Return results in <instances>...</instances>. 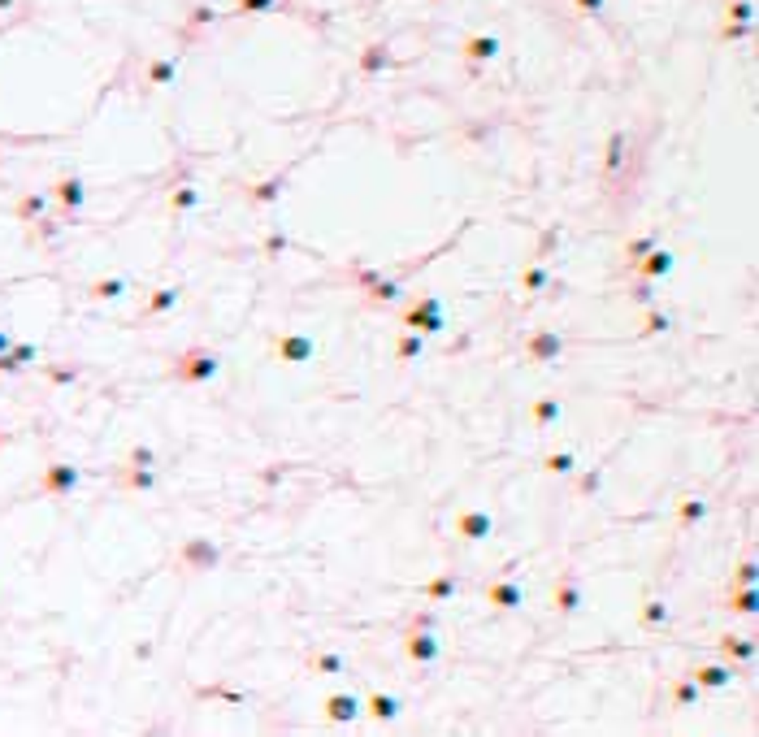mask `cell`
<instances>
[{
  "instance_id": "obj_1",
  "label": "cell",
  "mask_w": 759,
  "mask_h": 737,
  "mask_svg": "<svg viewBox=\"0 0 759 737\" xmlns=\"http://www.w3.org/2000/svg\"><path fill=\"white\" fill-rule=\"evenodd\" d=\"M217 369H221L217 351H209V347H187V351H179V360H174L169 377H174L179 386H205V382H213V377H217Z\"/></svg>"
},
{
  "instance_id": "obj_2",
  "label": "cell",
  "mask_w": 759,
  "mask_h": 737,
  "mask_svg": "<svg viewBox=\"0 0 759 737\" xmlns=\"http://www.w3.org/2000/svg\"><path fill=\"white\" fill-rule=\"evenodd\" d=\"M399 321L408 325V330H417V334H443V330H447L439 295H417V299L408 304V308L399 313Z\"/></svg>"
},
{
  "instance_id": "obj_3",
  "label": "cell",
  "mask_w": 759,
  "mask_h": 737,
  "mask_svg": "<svg viewBox=\"0 0 759 737\" xmlns=\"http://www.w3.org/2000/svg\"><path fill=\"white\" fill-rule=\"evenodd\" d=\"M179 564H183L187 573H213V568L221 564V551L213 547V538H187V542L179 547Z\"/></svg>"
},
{
  "instance_id": "obj_4",
  "label": "cell",
  "mask_w": 759,
  "mask_h": 737,
  "mask_svg": "<svg viewBox=\"0 0 759 737\" xmlns=\"http://www.w3.org/2000/svg\"><path fill=\"white\" fill-rule=\"evenodd\" d=\"M79 469L74 464H65V460H53L44 473H39V495H48V499H65V495H74V486H79Z\"/></svg>"
},
{
  "instance_id": "obj_5",
  "label": "cell",
  "mask_w": 759,
  "mask_h": 737,
  "mask_svg": "<svg viewBox=\"0 0 759 737\" xmlns=\"http://www.w3.org/2000/svg\"><path fill=\"white\" fill-rule=\"evenodd\" d=\"M48 195L61 204V221H74V217H79V209H83V200H87V187H83L79 174H61Z\"/></svg>"
},
{
  "instance_id": "obj_6",
  "label": "cell",
  "mask_w": 759,
  "mask_h": 737,
  "mask_svg": "<svg viewBox=\"0 0 759 737\" xmlns=\"http://www.w3.org/2000/svg\"><path fill=\"white\" fill-rule=\"evenodd\" d=\"M564 356V339L555 334V330H534V334L525 339V360L529 365H555Z\"/></svg>"
},
{
  "instance_id": "obj_7",
  "label": "cell",
  "mask_w": 759,
  "mask_h": 737,
  "mask_svg": "<svg viewBox=\"0 0 759 737\" xmlns=\"http://www.w3.org/2000/svg\"><path fill=\"white\" fill-rule=\"evenodd\" d=\"M403 655H408L413 664L429 668V664L443 655V646H439V638H434V629H413V625H408V633H403Z\"/></svg>"
},
{
  "instance_id": "obj_8",
  "label": "cell",
  "mask_w": 759,
  "mask_h": 737,
  "mask_svg": "<svg viewBox=\"0 0 759 737\" xmlns=\"http://www.w3.org/2000/svg\"><path fill=\"white\" fill-rule=\"evenodd\" d=\"M273 356H278L283 365H309L313 356H317V343H313L309 334H295V330H287V334L273 339Z\"/></svg>"
},
{
  "instance_id": "obj_9",
  "label": "cell",
  "mask_w": 759,
  "mask_h": 737,
  "mask_svg": "<svg viewBox=\"0 0 759 737\" xmlns=\"http://www.w3.org/2000/svg\"><path fill=\"white\" fill-rule=\"evenodd\" d=\"M551 607H555V616H573L581 607V577H577V568L560 573V581H555V590H551Z\"/></svg>"
},
{
  "instance_id": "obj_10",
  "label": "cell",
  "mask_w": 759,
  "mask_h": 737,
  "mask_svg": "<svg viewBox=\"0 0 759 737\" xmlns=\"http://www.w3.org/2000/svg\"><path fill=\"white\" fill-rule=\"evenodd\" d=\"M482 594H486L491 607H499V612H517V607H525V590L517 586L512 577H495V581H486Z\"/></svg>"
},
{
  "instance_id": "obj_11",
  "label": "cell",
  "mask_w": 759,
  "mask_h": 737,
  "mask_svg": "<svg viewBox=\"0 0 759 737\" xmlns=\"http://www.w3.org/2000/svg\"><path fill=\"white\" fill-rule=\"evenodd\" d=\"M455 533H460L465 542H482V538L495 533V521H491V512H482V507H465V512L455 516Z\"/></svg>"
},
{
  "instance_id": "obj_12",
  "label": "cell",
  "mask_w": 759,
  "mask_h": 737,
  "mask_svg": "<svg viewBox=\"0 0 759 737\" xmlns=\"http://www.w3.org/2000/svg\"><path fill=\"white\" fill-rule=\"evenodd\" d=\"M716 651H720V659L738 672V668H746L751 659H755V642L751 638H738V633H720L716 638Z\"/></svg>"
},
{
  "instance_id": "obj_13",
  "label": "cell",
  "mask_w": 759,
  "mask_h": 737,
  "mask_svg": "<svg viewBox=\"0 0 759 737\" xmlns=\"http://www.w3.org/2000/svg\"><path fill=\"white\" fill-rule=\"evenodd\" d=\"M625 165H629V135H625V131H612V135H607V148H603V178L612 183Z\"/></svg>"
},
{
  "instance_id": "obj_14",
  "label": "cell",
  "mask_w": 759,
  "mask_h": 737,
  "mask_svg": "<svg viewBox=\"0 0 759 737\" xmlns=\"http://www.w3.org/2000/svg\"><path fill=\"white\" fill-rule=\"evenodd\" d=\"M686 677L699 685V690H725V685H729L733 677H738V672H733L729 664H694Z\"/></svg>"
},
{
  "instance_id": "obj_15",
  "label": "cell",
  "mask_w": 759,
  "mask_h": 737,
  "mask_svg": "<svg viewBox=\"0 0 759 737\" xmlns=\"http://www.w3.org/2000/svg\"><path fill=\"white\" fill-rule=\"evenodd\" d=\"M321 711H325V720H330V724H351L361 716V698L356 694H330L321 703Z\"/></svg>"
},
{
  "instance_id": "obj_16",
  "label": "cell",
  "mask_w": 759,
  "mask_h": 737,
  "mask_svg": "<svg viewBox=\"0 0 759 737\" xmlns=\"http://www.w3.org/2000/svg\"><path fill=\"white\" fill-rule=\"evenodd\" d=\"M634 269H638V278H647V282H660V278H668V273H673V252H668V247H664V252H660V247H651Z\"/></svg>"
},
{
  "instance_id": "obj_17",
  "label": "cell",
  "mask_w": 759,
  "mask_h": 737,
  "mask_svg": "<svg viewBox=\"0 0 759 737\" xmlns=\"http://www.w3.org/2000/svg\"><path fill=\"white\" fill-rule=\"evenodd\" d=\"M179 299H183V287H157V291L148 295V304H143L139 317H148V321H152V317H165V313L179 308Z\"/></svg>"
},
{
  "instance_id": "obj_18",
  "label": "cell",
  "mask_w": 759,
  "mask_h": 737,
  "mask_svg": "<svg viewBox=\"0 0 759 737\" xmlns=\"http://www.w3.org/2000/svg\"><path fill=\"white\" fill-rule=\"evenodd\" d=\"M35 356H39L35 343H9L0 351V373H22L27 365H35Z\"/></svg>"
},
{
  "instance_id": "obj_19",
  "label": "cell",
  "mask_w": 759,
  "mask_h": 737,
  "mask_svg": "<svg viewBox=\"0 0 759 737\" xmlns=\"http://www.w3.org/2000/svg\"><path fill=\"white\" fill-rule=\"evenodd\" d=\"M113 477H117V486H122V490H139V495L157 486V469H139V464H122Z\"/></svg>"
},
{
  "instance_id": "obj_20",
  "label": "cell",
  "mask_w": 759,
  "mask_h": 737,
  "mask_svg": "<svg viewBox=\"0 0 759 737\" xmlns=\"http://www.w3.org/2000/svg\"><path fill=\"white\" fill-rule=\"evenodd\" d=\"M460 53H465V61H473V65L495 61V57H499V39H495V35H469V39L460 44Z\"/></svg>"
},
{
  "instance_id": "obj_21",
  "label": "cell",
  "mask_w": 759,
  "mask_h": 737,
  "mask_svg": "<svg viewBox=\"0 0 759 737\" xmlns=\"http://www.w3.org/2000/svg\"><path fill=\"white\" fill-rule=\"evenodd\" d=\"M283 191H287V174H273V178H265V183L247 187V204H252V209H265V204H273Z\"/></svg>"
},
{
  "instance_id": "obj_22",
  "label": "cell",
  "mask_w": 759,
  "mask_h": 737,
  "mask_svg": "<svg viewBox=\"0 0 759 737\" xmlns=\"http://www.w3.org/2000/svg\"><path fill=\"white\" fill-rule=\"evenodd\" d=\"M361 711H369L377 724H391V720L399 716V698H395V694H382V690H373V694L361 703Z\"/></svg>"
},
{
  "instance_id": "obj_23",
  "label": "cell",
  "mask_w": 759,
  "mask_h": 737,
  "mask_svg": "<svg viewBox=\"0 0 759 737\" xmlns=\"http://www.w3.org/2000/svg\"><path fill=\"white\" fill-rule=\"evenodd\" d=\"M387 65H391V48H387L382 39H373L365 53H361V74H365V79H373V74H382Z\"/></svg>"
},
{
  "instance_id": "obj_24",
  "label": "cell",
  "mask_w": 759,
  "mask_h": 737,
  "mask_svg": "<svg viewBox=\"0 0 759 737\" xmlns=\"http://www.w3.org/2000/svg\"><path fill=\"white\" fill-rule=\"evenodd\" d=\"M13 213H18V221H27V226H31L35 217H44V213H48V195H44V191H27V195H22L18 204H13Z\"/></svg>"
},
{
  "instance_id": "obj_25",
  "label": "cell",
  "mask_w": 759,
  "mask_h": 737,
  "mask_svg": "<svg viewBox=\"0 0 759 737\" xmlns=\"http://www.w3.org/2000/svg\"><path fill=\"white\" fill-rule=\"evenodd\" d=\"M529 421H534L538 429L555 425V421H560V399H555V395H543V399H534V408H529Z\"/></svg>"
},
{
  "instance_id": "obj_26",
  "label": "cell",
  "mask_w": 759,
  "mask_h": 737,
  "mask_svg": "<svg viewBox=\"0 0 759 737\" xmlns=\"http://www.w3.org/2000/svg\"><path fill=\"white\" fill-rule=\"evenodd\" d=\"M309 668H313L317 677H343V672H347L343 655H335V651H317V655H309Z\"/></svg>"
},
{
  "instance_id": "obj_27",
  "label": "cell",
  "mask_w": 759,
  "mask_h": 737,
  "mask_svg": "<svg viewBox=\"0 0 759 737\" xmlns=\"http://www.w3.org/2000/svg\"><path fill=\"white\" fill-rule=\"evenodd\" d=\"M703 516H707V503H703V499H681V503H677V529H681V533L694 529Z\"/></svg>"
},
{
  "instance_id": "obj_28",
  "label": "cell",
  "mask_w": 759,
  "mask_h": 737,
  "mask_svg": "<svg viewBox=\"0 0 759 737\" xmlns=\"http://www.w3.org/2000/svg\"><path fill=\"white\" fill-rule=\"evenodd\" d=\"M421 594H425L429 603H447V599L455 594V573H439L434 581H425V586H421Z\"/></svg>"
},
{
  "instance_id": "obj_29",
  "label": "cell",
  "mask_w": 759,
  "mask_h": 737,
  "mask_svg": "<svg viewBox=\"0 0 759 737\" xmlns=\"http://www.w3.org/2000/svg\"><path fill=\"white\" fill-rule=\"evenodd\" d=\"M87 295L100 299V304H105V299H122L126 295V278H96V282L87 287Z\"/></svg>"
},
{
  "instance_id": "obj_30",
  "label": "cell",
  "mask_w": 759,
  "mask_h": 737,
  "mask_svg": "<svg viewBox=\"0 0 759 737\" xmlns=\"http://www.w3.org/2000/svg\"><path fill=\"white\" fill-rule=\"evenodd\" d=\"M725 612L755 616V586H738V590H729V599H725Z\"/></svg>"
},
{
  "instance_id": "obj_31",
  "label": "cell",
  "mask_w": 759,
  "mask_h": 737,
  "mask_svg": "<svg viewBox=\"0 0 759 737\" xmlns=\"http://www.w3.org/2000/svg\"><path fill=\"white\" fill-rule=\"evenodd\" d=\"M638 620H642V629H664V625H668V607H664L660 599H647V603L638 607Z\"/></svg>"
},
{
  "instance_id": "obj_32",
  "label": "cell",
  "mask_w": 759,
  "mask_h": 737,
  "mask_svg": "<svg viewBox=\"0 0 759 737\" xmlns=\"http://www.w3.org/2000/svg\"><path fill=\"white\" fill-rule=\"evenodd\" d=\"M699 703V685L690 681V677H677L673 681V711H686V707H694Z\"/></svg>"
},
{
  "instance_id": "obj_33",
  "label": "cell",
  "mask_w": 759,
  "mask_h": 737,
  "mask_svg": "<svg viewBox=\"0 0 759 737\" xmlns=\"http://www.w3.org/2000/svg\"><path fill=\"white\" fill-rule=\"evenodd\" d=\"M395 295H399V278H387V273H382V278H377V282L365 291V304H391Z\"/></svg>"
},
{
  "instance_id": "obj_34",
  "label": "cell",
  "mask_w": 759,
  "mask_h": 737,
  "mask_svg": "<svg viewBox=\"0 0 759 737\" xmlns=\"http://www.w3.org/2000/svg\"><path fill=\"white\" fill-rule=\"evenodd\" d=\"M547 287H551L547 265H529V269L521 273V291H525V295H538V291H547Z\"/></svg>"
},
{
  "instance_id": "obj_35",
  "label": "cell",
  "mask_w": 759,
  "mask_h": 737,
  "mask_svg": "<svg viewBox=\"0 0 759 737\" xmlns=\"http://www.w3.org/2000/svg\"><path fill=\"white\" fill-rule=\"evenodd\" d=\"M543 469H547L551 477H569V473H577V455H573V451H551L547 460H543Z\"/></svg>"
},
{
  "instance_id": "obj_36",
  "label": "cell",
  "mask_w": 759,
  "mask_h": 737,
  "mask_svg": "<svg viewBox=\"0 0 759 737\" xmlns=\"http://www.w3.org/2000/svg\"><path fill=\"white\" fill-rule=\"evenodd\" d=\"M174 74H179V61H174V57L152 61V70H148V87H169V83H174Z\"/></svg>"
},
{
  "instance_id": "obj_37",
  "label": "cell",
  "mask_w": 759,
  "mask_h": 737,
  "mask_svg": "<svg viewBox=\"0 0 759 737\" xmlns=\"http://www.w3.org/2000/svg\"><path fill=\"white\" fill-rule=\"evenodd\" d=\"M421 339H425V334H417V330H408V334H399V343H395V360H399V365L417 360V356H421Z\"/></svg>"
},
{
  "instance_id": "obj_38",
  "label": "cell",
  "mask_w": 759,
  "mask_h": 737,
  "mask_svg": "<svg viewBox=\"0 0 759 737\" xmlns=\"http://www.w3.org/2000/svg\"><path fill=\"white\" fill-rule=\"evenodd\" d=\"M195 204H200V191H195V187H179V191H169V213H174V217L191 213Z\"/></svg>"
},
{
  "instance_id": "obj_39",
  "label": "cell",
  "mask_w": 759,
  "mask_h": 737,
  "mask_svg": "<svg viewBox=\"0 0 759 737\" xmlns=\"http://www.w3.org/2000/svg\"><path fill=\"white\" fill-rule=\"evenodd\" d=\"M664 330H673L668 313H660V308H651V304H647V317H642V330H638V334H642V339H655V334H664Z\"/></svg>"
},
{
  "instance_id": "obj_40",
  "label": "cell",
  "mask_w": 759,
  "mask_h": 737,
  "mask_svg": "<svg viewBox=\"0 0 759 737\" xmlns=\"http://www.w3.org/2000/svg\"><path fill=\"white\" fill-rule=\"evenodd\" d=\"M287 247H291V239H287V230H269V235H265V247H261V256H265V261L273 265V261H278V256H283V252H287Z\"/></svg>"
},
{
  "instance_id": "obj_41",
  "label": "cell",
  "mask_w": 759,
  "mask_h": 737,
  "mask_svg": "<svg viewBox=\"0 0 759 737\" xmlns=\"http://www.w3.org/2000/svg\"><path fill=\"white\" fill-rule=\"evenodd\" d=\"M48 373V382H57V386H74L83 377V369L79 365H53V369H44Z\"/></svg>"
},
{
  "instance_id": "obj_42",
  "label": "cell",
  "mask_w": 759,
  "mask_h": 737,
  "mask_svg": "<svg viewBox=\"0 0 759 737\" xmlns=\"http://www.w3.org/2000/svg\"><path fill=\"white\" fill-rule=\"evenodd\" d=\"M655 243H660V235H642V239H634V243H625V261H629V265H638Z\"/></svg>"
},
{
  "instance_id": "obj_43",
  "label": "cell",
  "mask_w": 759,
  "mask_h": 737,
  "mask_svg": "<svg viewBox=\"0 0 759 737\" xmlns=\"http://www.w3.org/2000/svg\"><path fill=\"white\" fill-rule=\"evenodd\" d=\"M126 464H139V469H157V451H152L148 443H135L131 451H126Z\"/></svg>"
},
{
  "instance_id": "obj_44",
  "label": "cell",
  "mask_w": 759,
  "mask_h": 737,
  "mask_svg": "<svg viewBox=\"0 0 759 737\" xmlns=\"http://www.w3.org/2000/svg\"><path fill=\"white\" fill-rule=\"evenodd\" d=\"M599 486H603V469H586L577 481V495H599Z\"/></svg>"
},
{
  "instance_id": "obj_45",
  "label": "cell",
  "mask_w": 759,
  "mask_h": 737,
  "mask_svg": "<svg viewBox=\"0 0 759 737\" xmlns=\"http://www.w3.org/2000/svg\"><path fill=\"white\" fill-rule=\"evenodd\" d=\"M273 5H278V0H239L235 13H239V18H252V13H269Z\"/></svg>"
},
{
  "instance_id": "obj_46",
  "label": "cell",
  "mask_w": 759,
  "mask_h": 737,
  "mask_svg": "<svg viewBox=\"0 0 759 737\" xmlns=\"http://www.w3.org/2000/svg\"><path fill=\"white\" fill-rule=\"evenodd\" d=\"M31 226H39V230H35V235H39L44 243H53V239L61 235V226H65V221H53V217H35Z\"/></svg>"
},
{
  "instance_id": "obj_47",
  "label": "cell",
  "mask_w": 759,
  "mask_h": 737,
  "mask_svg": "<svg viewBox=\"0 0 759 737\" xmlns=\"http://www.w3.org/2000/svg\"><path fill=\"white\" fill-rule=\"evenodd\" d=\"M217 13H213V5H191V13H187V27H209Z\"/></svg>"
},
{
  "instance_id": "obj_48",
  "label": "cell",
  "mask_w": 759,
  "mask_h": 737,
  "mask_svg": "<svg viewBox=\"0 0 759 737\" xmlns=\"http://www.w3.org/2000/svg\"><path fill=\"white\" fill-rule=\"evenodd\" d=\"M555 247H560V230L551 226V230H543V239H538V261H543V256H551Z\"/></svg>"
},
{
  "instance_id": "obj_49",
  "label": "cell",
  "mask_w": 759,
  "mask_h": 737,
  "mask_svg": "<svg viewBox=\"0 0 759 737\" xmlns=\"http://www.w3.org/2000/svg\"><path fill=\"white\" fill-rule=\"evenodd\" d=\"M629 299H634V304H642V308H647V304H655V291H651V282H647V278H642V282H638L634 291H629Z\"/></svg>"
},
{
  "instance_id": "obj_50",
  "label": "cell",
  "mask_w": 759,
  "mask_h": 737,
  "mask_svg": "<svg viewBox=\"0 0 759 737\" xmlns=\"http://www.w3.org/2000/svg\"><path fill=\"white\" fill-rule=\"evenodd\" d=\"M751 0H738V5H729V22H751Z\"/></svg>"
},
{
  "instance_id": "obj_51",
  "label": "cell",
  "mask_w": 759,
  "mask_h": 737,
  "mask_svg": "<svg viewBox=\"0 0 759 737\" xmlns=\"http://www.w3.org/2000/svg\"><path fill=\"white\" fill-rule=\"evenodd\" d=\"M377 278H382V269H356V287H361V295L377 282Z\"/></svg>"
},
{
  "instance_id": "obj_52",
  "label": "cell",
  "mask_w": 759,
  "mask_h": 737,
  "mask_svg": "<svg viewBox=\"0 0 759 737\" xmlns=\"http://www.w3.org/2000/svg\"><path fill=\"white\" fill-rule=\"evenodd\" d=\"M755 573H759L755 560H742V564H738V586H755Z\"/></svg>"
},
{
  "instance_id": "obj_53",
  "label": "cell",
  "mask_w": 759,
  "mask_h": 737,
  "mask_svg": "<svg viewBox=\"0 0 759 737\" xmlns=\"http://www.w3.org/2000/svg\"><path fill=\"white\" fill-rule=\"evenodd\" d=\"M746 31H751V22H725V31H720V35H725V39H742Z\"/></svg>"
},
{
  "instance_id": "obj_54",
  "label": "cell",
  "mask_w": 759,
  "mask_h": 737,
  "mask_svg": "<svg viewBox=\"0 0 759 737\" xmlns=\"http://www.w3.org/2000/svg\"><path fill=\"white\" fill-rule=\"evenodd\" d=\"M413 629H434V612H417V616H413Z\"/></svg>"
},
{
  "instance_id": "obj_55",
  "label": "cell",
  "mask_w": 759,
  "mask_h": 737,
  "mask_svg": "<svg viewBox=\"0 0 759 737\" xmlns=\"http://www.w3.org/2000/svg\"><path fill=\"white\" fill-rule=\"evenodd\" d=\"M581 13H603V0H577Z\"/></svg>"
},
{
  "instance_id": "obj_56",
  "label": "cell",
  "mask_w": 759,
  "mask_h": 737,
  "mask_svg": "<svg viewBox=\"0 0 759 737\" xmlns=\"http://www.w3.org/2000/svg\"><path fill=\"white\" fill-rule=\"evenodd\" d=\"M9 343H13V334H9V330H0V351H5Z\"/></svg>"
}]
</instances>
